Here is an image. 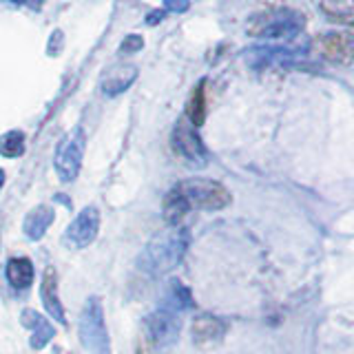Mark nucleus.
<instances>
[{"instance_id": "obj_5", "label": "nucleus", "mask_w": 354, "mask_h": 354, "mask_svg": "<svg viewBox=\"0 0 354 354\" xmlns=\"http://www.w3.org/2000/svg\"><path fill=\"white\" fill-rule=\"evenodd\" d=\"M97 228H100V213L93 206H88V208H84L82 213L71 221L69 230L64 232L62 243H64L66 248H71V250L84 248V246H88V243L95 239Z\"/></svg>"}, {"instance_id": "obj_20", "label": "nucleus", "mask_w": 354, "mask_h": 354, "mask_svg": "<svg viewBox=\"0 0 354 354\" xmlns=\"http://www.w3.org/2000/svg\"><path fill=\"white\" fill-rule=\"evenodd\" d=\"M0 184H3V171H0Z\"/></svg>"}, {"instance_id": "obj_3", "label": "nucleus", "mask_w": 354, "mask_h": 354, "mask_svg": "<svg viewBox=\"0 0 354 354\" xmlns=\"http://www.w3.org/2000/svg\"><path fill=\"white\" fill-rule=\"evenodd\" d=\"M84 158V131L82 129H73L69 136H66L60 144L58 151H55V173L62 182H73L77 173H80Z\"/></svg>"}, {"instance_id": "obj_16", "label": "nucleus", "mask_w": 354, "mask_h": 354, "mask_svg": "<svg viewBox=\"0 0 354 354\" xmlns=\"http://www.w3.org/2000/svg\"><path fill=\"white\" fill-rule=\"evenodd\" d=\"M164 3V9L166 11H175V14H182V11L188 9L191 5V0H162Z\"/></svg>"}, {"instance_id": "obj_13", "label": "nucleus", "mask_w": 354, "mask_h": 354, "mask_svg": "<svg viewBox=\"0 0 354 354\" xmlns=\"http://www.w3.org/2000/svg\"><path fill=\"white\" fill-rule=\"evenodd\" d=\"M0 153H3L5 158H18V155H22L25 153V136H22L20 131L5 133V136L0 138Z\"/></svg>"}, {"instance_id": "obj_4", "label": "nucleus", "mask_w": 354, "mask_h": 354, "mask_svg": "<svg viewBox=\"0 0 354 354\" xmlns=\"http://www.w3.org/2000/svg\"><path fill=\"white\" fill-rule=\"evenodd\" d=\"M173 149L182 160L191 162L193 166H202L206 162V149L197 136V129L186 118L177 120L173 129Z\"/></svg>"}, {"instance_id": "obj_6", "label": "nucleus", "mask_w": 354, "mask_h": 354, "mask_svg": "<svg viewBox=\"0 0 354 354\" xmlns=\"http://www.w3.org/2000/svg\"><path fill=\"white\" fill-rule=\"evenodd\" d=\"M317 47L326 60L350 64L354 60V38L346 31H328L317 38Z\"/></svg>"}, {"instance_id": "obj_11", "label": "nucleus", "mask_w": 354, "mask_h": 354, "mask_svg": "<svg viewBox=\"0 0 354 354\" xmlns=\"http://www.w3.org/2000/svg\"><path fill=\"white\" fill-rule=\"evenodd\" d=\"M204 86H206V82L202 80L193 88V95H191V100H188V104H186V120L191 122L195 129L202 127L204 120H206V93H204Z\"/></svg>"}, {"instance_id": "obj_7", "label": "nucleus", "mask_w": 354, "mask_h": 354, "mask_svg": "<svg viewBox=\"0 0 354 354\" xmlns=\"http://www.w3.org/2000/svg\"><path fill=\"white\" fill-rule=\"evenodd\" d=\"M224 332H226V326L210 315H202L193 321V339L199 348L217 346V343L224 339Z\"/></svg>"}, {"instance_id": "obj_19", "label": "nucleus", "mask_w": 354, "mask_h": 354, "mask_svg": "<svg viewBox=\"0 0 354 354\" xmlns=\"http://www.w3.org/2000/svg\"><path fill=\"white\" fill-rule=\"evenodd\" d=\"M16 3H22V5H27L31 9H40L44 0H16Z\"/></svg>"}, {"instance_id": "obj_9", "label": "nucleus", "mask_w": 354, "mask_h": 354, "mask_svg": "<svg viewBox=\"0 0 354 354\" xmlns=\"http://www.w3.org/2000/svg\"><path fill=\"white\" fill-rule=\"evenodd\" d=\"M138 77V69L133 64H122L118 69H111L104 80H102V91L106 95H118L122 91H127V88L136 82Z\"/></svg>"}, {"instance_id": "obj_15", "label": "nucleus", "mask_w": 354, "mask_h": 354, "mask_svg": "<svg viewBox=\"0 0 354 354\" xmlns=\"http://www.w3.org/2000/svg\"><path fill=\"white\" fill-rule=\"evenodd\" d=\"M142 47H144L142 36H127L124 42L120 44V51H122V53H136V51H140Z\"/></svg>"}, {"instance_id": "obj_2", "label": "nucleus", "mask_w": 354, "mask_h": 354, "mask_svg": "<svg viewBox=\"0 0 354 354\" xmlns=\"http://www.w3.org/2000/svg\"><path fill=\"white\" fill-rule=\"evenodd\" d=\"M306 16L297 9H266L254 14L248 25L246 33L252 38L263 40H288L295 38L304 31Z\"/></svg>"}, {"instance_id": "obj_18", "label": "nucleus", "mask_w": 354, "mask_h": 354, "mask_svg": "<svg viewBox=\"0 0 354 354\" xmlns=\"http://www.w3.org/2000/svg\"><path fill=\"white\" fill-rule=\"evenodd\" d=\"M162 16H164V11H155V14H149L147 25H158V22L162 20Z\"/></svg>"}, {"instance_id": "obj_8", "label": "nucleus", "mask_w": 354, "mask_h": 354, "mask_svg": "<svg viewBox=\"0 0 354 354\" xmlns=\"http://www.w3.org/2000/svg\"><path fill=\"white\" fill-rule=\"evenodd\" d=\"M42 301H44V308H47V313L55 319L64 324V310H62V304H60V297H58V274H55V268H47L44 270V277H42Z\"/></svg>"}, {"instance_id": "obj_12", "label": "nucleus", "mask_w": 354, "mask_h": 354, "mask_svg": "<svg viewBox=\"0 0 354 354\" xmlns=\"http://www.w3.org/2000/svg\"><path fill=\"white\" fill-rule=\"evenodd\" d=\"M51 221H53V210L47 208V206H40V208H36L27 217V221H25V232H27L29 237L38 239V237H42V232L51 226Z\"/></svg>"}, {"instance_id": "obj_14", "label": "nucleus", "mask_w": 354, "mask_h": 354, "mask_svg": "<svg viewBox=\"0 0 354 354\" xmlns=\"http://www.w3.org/2000/svg\"><path fill=\"white\" fill-rule=\"evenodd\" d=\"M321 11L335 22H352L350 9L337 3V0H324V3H321Z\"/></svg>"}, {"instance_id": "obj_1", "label": "nucleus", "mask_w": 354, "mask_h": 354, "mask_svg": "<svg viewBox=\"0 0 354 354\" xmlns=\"http://www.w3.org/2000/svg\"><path fill=\"white\" fill-rule=\"evenodd\" d=\"M230 204V193L213 180H184L164 199V215L169 221L182 219L188 210H219Z\"/></svg>"}, {"instance_id": "obj_17", "label": "nucleus", "mask_w": 354, "mask_h": 354, "mask_svg": "<svg viewBox=\"0 0 354 354\" xmlns=\"http://www.w3.org/2000/svg\"><path fill=\"white\" fill-rule=\"evenodd\" d=\"M62 40H64L62 31H53L51 42L47 44V51H49L51 55H58V51H60V47H62Z\"/></svg>"}, {"instance_id": "obj_10", "label": "nucleus", "mask_w": 354, "mask_h": 354, "mask_svg": "<svg viewBox=\"0 0 354 354\" xmlns=\"http://www.w3.org/2000/svg\"><path fill=\"white\" fill-rule=\"evenodd\" d=\"M7 279L9 283L18 288V290H25L33 281V263L27 257H14L7 263Z\"/></svg>"}, {"instance_id": "obj_21", "label": "nucleus", "mask_w": 354, "mask_h": 354, "mask_svg": "<svg viewBox=\"0 0 354 354\" xmlns=\"http://www.w3.org/2000/svg\"><path fill=\"white\" fill-rule=\"evenodd\" d=\"M350 27H352V31H354V20H352V22H350Z\"/></svg>"}]
</instances>
